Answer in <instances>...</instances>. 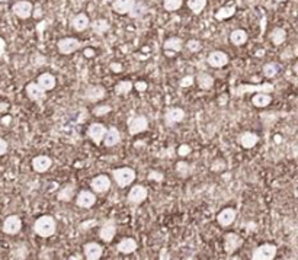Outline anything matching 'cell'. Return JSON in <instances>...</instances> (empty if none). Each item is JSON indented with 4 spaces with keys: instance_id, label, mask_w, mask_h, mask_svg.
I'll list each match as a JSON object with an SVG mask.
<instances>
[{
    "instance_id": "obj_1",
    "label": "cell",
    "mask_w": 298,
    "mask_h": 260,
    "mask_svg": "<svg viewBox=\"0 0 298 260\" xmlns=\"http://www.w3.org/2000/svg\"><path fill=\"white\" fill-rule=\"evenodd\" d=\"M34 231H35L37 236H40L42 239H48V237L55 234L57 222L51 215H42L34 222Z\"/></svg>"
},
{
    "instance_id": "obj_2",
    "label": "cell",
    "mask_w": 298,
    "mask_h": 260,
    "mask_svg": "<svg viewBox=\"0 0 298 260\" xmlns=\"http://www.w3.org/2000/svg\"><path fill=\"white\" fill-rule=\"evenodd\" d=\"M135 170L131 167H120V169H113L112 170V178L115 180V183L120 186V188H127L133 183L135 180Z\"/></svg>"
},
{
    "instance_id": "obj_3",
    "label": "cell",
    "mask_w": 298,
    "mask_h": 260,
    "mask_svg": "<svg viewBox=\"0 0 298 260\" xmlns=\"http://www.w3.org/2000/svg\"><path fill=\"white\" fill-rule=\"evenodd\" d=\"M275 90V86L272 83H263V84H259V86H252V84H240L234 89L233 92V96H242V95H246L250 92H257V93H272Z\"/></svg>"
},
{
    "instance_id": "obj_4",
    "label": "cell",
    "mask_w": 298,
    "mask_h": 260,
    "mask_svg": "<svg viewBox=\"0 0 298 260\" xmlns=\"http://www.w3.org/2000/svg\"><path fill=\"white\" fill-rule=\"evenodd\" d=\"M277 246L275 244H262L257 246L255 250L252 251V260H272L277 256Z\"/></svg>"
},
{
    "instance_id": "obj_5",
    "label": "cell",
    "mask_w": 298,
    "mask_h": 260,
    "mask_svg": "<svg viewBox=\"0 0 298 260\" xmlns=\"http://www.w3.org/2000/svg\"><path fill=\"white\" fill-rule=\"evenodd\" d=\"M82 47V42L77 38H72V37H66L57 42V50L63 55H70L74 51H77Z\"/></svg>"
},
{
    "instance_id": "obj_6",
    "label": "cell",
    "mask_w": 298,
    "mask_h": 260,
    "mask_svg": "<svg viewBox=\"0 0 298 260\" xmlns=\"http://www.w3.org/2000/svg\"><path fill=\"white\" fill-rule=\"evenodd\" d=\"M12 12L19 19H28L34 15V5L28 0H21V2H16L12 6Z\"/></svg>"
},
{
    "instance_id": "obj_7",
    "label": "cell",
    "mask_w": 298,
    "mask_h": 260,
    "mask_svg": "<svg viewBox=\"0 0 298 260\" xmlns=\"http://www.w3.org/2000/svg\"><path fill=\"white\" fill-rule=\"evenodd\" d=\"M147 128H148V120L144 115H137V117L130 118V121H128V132L133 137L147 131Z\"/></svg>"
},
{
    "instance_id": "obj_8",
    "label": "cell",
    "mask_w": 298,
    "mask_h": 260,
    "mask_svg": "<svg viewBox=\"0 0 298 260\" xmlns=\"http://www.w3.org/2000/svg\"><path fill=\"white\" fill-rule=\"evenodd\" d=\"M147 196H148V190L145 186L143 185H135L133 186L130 192H128V196H127V199L128 202L131 204V205H140V204H143L144 200L147 199Z\"/></svg>"
},
{
    "instance_id": "obj_9",
    "label": "cell",
    "mask_w": 298,
    "mask_h": 260,
    "mask_svg": "<svg viewBox=\"0 0 298 260\" xmlns=\"http://www.w3.org/2000/svg\"><path fill=\"white\" fill-rule=\"evenodd\" d=\"M2 230L8 236H15L22 230V220L19 215H9L6 217V220L3 221Z\"/></svg>"
},
{
    "instance_id": "obj_10",
    "label": "cell",
    "mask_w": 298,
    "mask_h": 260,
    "mask_svg": "<svg viewBox=\"0 0 298 260\" xmlns=\"http://www.w3.org/2000/svg\"><path fill=\"white\" fill-rule=\"evenodd\" d=\"M25 92H26V96L28 99L32 102H44L47 99V93L45 90L42 89L41 86L37 83V81H31L25 86Z\"/></svg>"
},
{
    "instance_id": "obj_11",
    "label": "cell",
    "mask_w": 298,
    "mask_h": 260,
    "mask_svg": "<svg viewBox=\"0 0 298 260\" xmlns=\"http://www.w3.org/2000/svg\"><path fill=\"white\" fill-rule=\"evenodd\" d=\"M95 204H96V195H95V192H92V190L83 189L76 196V205L79 208L89 210V208H92Z\"/></svg>"
},
{
    "instance_id": "obj_12",
    "label": "cell",
    "mask_w": 298,
    "mask_h": 260,
    "mask_svg": "<svg viewBox=\"0 0 298 260\" xmlns=\"http://www.w3.org/2000/svg\"><path fill=\"white\" fill-rule=\"evenodd\" d=\"M116 236V224L113 220H105L99 230V237L105 243H111Z\"/></svg>"
},
{
    "instance_id": "obj_13",
    "label": "cell",
    "mask_w": 298,
    "mask_h": 260,
    "mask_svg": "<svg viewBox=\"0 0 298 260\" xmlns=\"http://www.w3.org/2000/svg\"><path fill=\"white\" fill-rule=\"evenodd\" d=\"M106 96V89L101 86V84H92V86H89L87 89L84 90V93H83V98L86 100H89V102H99V100H102L103 98Z\"/></svg>"
},
{
    "instance_id": "obj_14",
    "label": "cell",
    "mask_w": 298,
    "mask_h": 260,
    "mask_svg": "<svg viewBox=\"0 0 298 260\" xmlns=\"http://www.w3.org/2000/svg\"><path fill=\"white\" fill-rule=\"evenodd\" d=\"M206 63H208L211 67H214V69H221V67H224V66L228 64V55H227L224 51H213V52L208 54Z\"/></svg>"
},
{
    "instance_id": "obj_15",
    "label": "cell",
    "mask_w": 298,
    "mask_h": 260,
    "mask_svg": "<svg viewBox=\"0 0 298 260\" xmlns=\"http://www.w3.org/2000/svg\"><path fill=\"white\" fill-rule=\"evenodd\" d=\"M91 188L92 192L95 193H105L111 189V179L106 176V175H99V176H95L91 180Z\"/></svg>"
},
{
    "instance_id": "obj_16",
    "label": "cell",
    "mask_w": 298,
    "mask_h": 260,
    "mask_svg": "<svg viewBox=\"0 0 298 260\" xmlns=\"http://www.w3.org/2000/svg\"><path fill=\"white\" fill-rule=\"evenodd\" d=\"M243 244V239L236 233H228L224 237V251L227 254H233Z\"/></svg>"
},
{
    "instance_id": "obj_17",
    "label": "cell",
    "mask_w": 298,
    "mask_h": 260,
    "mask_svg": "<svg viewBox=\"0 0 298 260\" xmlns=\"http://www.w3.org/2000/svg\"><path fill=\"white\" fill-rule=\"evenodd\" d=\"M185 120V110L182 108H169L165 112V124L167 127H173Z\"/></svg>"
},
{
    "instance_id": "obj_18",
    "label": "cell",
    "mask_w": 298,
    "mask_h": 260,
    "mask_svg": "<svg viewBox=\"0 0 298 260\" xmlns=\"http://www.w3.org/2000/svg\"><path fill=\"white\" fill-rule=\"evenodd\" d=\"M105 132H106V127H105L103 124H101V122H93V124H91L89 131H87L89 138H91L96 146H101V144H102Z\"/></svg>"
},
{
    "instance_id": "obj_19",
    "label": "cell",
    "mask_w": 298,
    "mask_h": 260,
    "mask_svg": "<svg viewBox=\"0 0 298 260\" xmlns=\"http://www.w3.org/2000/svg\"><path fill=\"white\" fill-rule=\"evenodd\" d=\"M83 254H84V257L87 260L101 259L103 254V247L99 243H95V241L86 243L84 247H83Z\"/></svg>"
},
{
    "instance_id": "obj_20",
    "label": "cell",
    "mask_w": 298,
    "mask_h": 260,
    "mask_svg": "<svg viewBox=\"0 0 298 260\" xmlns=\"http://www.w3.org/2000/svg\"><path fill=\"white\" fill-rule=\"evenodd\" d=\"M52 166L51 157L48 156H37L32 159V169L37 171V173H45L47 170H50V167Z\"/></svg>"
},
{
    "instance_id": "obj_21",
    "label": "cell",
    "mask_w": 298,
    "mask_h": 260,
    "mask_svg": "<svg viewBox=\"0 0 298 260\" xmlns=\"http://www.w3.org/2000/svg\"><path fill=\"white\" fill-rule=\"evenodd\" d=\"M236 215L237 212L234 208H224V210L221 211L218 215H217V222L221 225V227H230L233 222H234V220H236Z\"/></svg>"
},
{
    "instance_id": "obj_22",
    "label": "cell",
    "mask_w": 298,
    "mask_h": 260,
    "mask_svg": "<svg viewBox=\"0 0 298 260\" xmlns=\"http://www.w3.org/2000/svg\"><path fill=\"white\" fill-rule=\"evenodd\" d=\"M239 142H240V146L243 149H247V150L253 149L259 142V135L255 134V132H252V131H245V132H242L239 135Z\"/></svg>"
},
{
    "instance_id": "obj_23",
    "label": "cell",
    "mask_w": 298,
    "mask_h": 260,
    "mask_svg": "<svg viewBox=\"0 0 298 260\" xmlns=\"http://www.w3.org/2000/svg\"><path fill=\"white\" fill-rule=\"evenodd\" d=\"M121 141V132L116 127H111V128H106L105 132V137H103V144L106 147H115L116 144H120Z\"/></svg>"
},
{
    "instance_id": "obj_24",
    "label": "cell",
    "mask_w": 298,
    "mask_h": 260,
    "mask_svg": "<svg viewBox=\"0 0 298 260\" xmlns=\"http://www.w3.org/2000/svg\"><path fill=\"white\" fill-rule=\"evenodd\" d=\"M137 249H138V243L135 239H131V237H125L116 244V250L121 254H131Z\"/></svg>"
},
{
    "instance_id": "obj_25",
    "label": "cell",
    "mask_w": 298,
    "mask_h": 260,
    "mask_svg": "<svg viewBox=\"0 0 298 260\" xmlns=\"http://www.w3.org/2000/svg\"><path fill=\"white\" fill-rule=\"evenodd\" d=\"M135 0H112V10L118 15H128L133 10Z\"/></svg>"
},
{
    "instance_id": "obj_26",
    "label": "cell",
    "mask_w": 298,
    "mask_h": 260,
    "mask_svg": "<svg viewBox=\"0 0 298 260\" xmlns=\"http://www.w3.org/2000/svg\"><path fill=\"white\" fill-rule=\"evenodd\" d=\"M89 25H91V20H89L86 13H77V15L72 19V28L76 31V32H83V31H86L89 28Z\"/></svg>"
},
{
    "instance_id": "obj_27",
    "label": "cell",
    "mask_w": 298,
    "mask_h": 260,
    "mask_svg": "<svg viewBox=\"0 0 298 260\" xmlns=\"http://www.w3.org/2000/svg\"><path fill=\"white\" fill-rule=\"evenodd\" d=\"M195 81L196 84H198V88L202 90L213 89V86H214V77L210 73H205V71L198 73V76L195 77Z\"/></svg>"
},
{
    "instance_id": "obj_28",
    "label": "cell",
    "mask_w": 298,
    "mask_h": 260,
    "mask_svg": "<svg viewBox=\"0 0 298 260\" xmlns=\"http://www.w3.org/2000/svg\"><path fill=\"white\" fill-rule=\"evenodd\" d=\"M37 83L41 86L42 89L45 90H52L55 88V84H57V79H55V76L51 74V73H42L38 76V79H37Z\"/></svg>"
},
{
    "instance_id": "obj_29",
    "label": "cell",
    "mask_w": 298,
    "mask_h": 260,
    "mask_svg": "<svg viewBox=\"0 0 298 260\" xmlns=\"http://www.w3.org/2000/svg\"><path fill=\"white\" fill-rule=\"evenodd\" d=\"M184 47H185V44H184L182 38H179V37H170V38H167V40L165 41V44H163V48H165V50L173 51V52H181Z\"/></svg>"
},
{
    "instance_id": "obj_30",
    "label": "cell",
    "mask_w": 298,
    "mask_h": 260,
    "mask_svg": "<svg viewBox=\"0 0 298 260\" xmlns=\"http://www.w3.org/2000/svg\"><path fill=\"white\" fill-rule=\"evenodd\" d=\"M230 42L236 47H242L247 42V32L245 30H234L230 34Z\"/></svg>"
},
{
    "instance_id": "obj_31",
    "label": "cell",
    "mask_w": 298,
    "mask_h": 260,
    "mask_svg": "<svg viewBox=\"0 0 298 260\" xmlns=\"http://www.w3.org/2000/svg\"><path fill=\"white\" fill-rule=\"evenodd\" d=\"M234 13H236V5H234V3H230V5H226V6H223L221 9L217 10L216 19L218 20L228 19V18H231Z\"/></svg>"
},
{
    "instance_id": "obj_32",
    "label": "cell",
    "mask_w": 298,
    "mask_h": 260,
    "mask_svg": "<svg viewBox=\"0 0 298 260\" xmlns=\"http://www.w3.org/2000/svg\"><path fill=\"white\" fill-rule=\"evenodd\" d=\"M74 192H76V188L74 185H66L63 189H60V192L57 193V199L60 202H70L74 196Z\"/></svg>"
},
{
    "instance_id": "obj_33",
    "label": "cell",
    "mask_w": 298,
    "mask_h": 260,
    "mask_svg": "<svg viewBox=\"0 0 298 260\" xmlns=\"http://www.w3.org/2000/svg\"><path fill=\"white\" fill-rule=\"evenodd\" d=\"M271 102H272L271 93H256L252 99L253 106H256V108H266Z\"/></svg>"
},
{
    "instance_id": "obj_34",
    "label": "cell",
    "mask_w": 298,
    "mask_h": 260,
    "mask_svg": "<svg viewBox=\"0 0 298 260\" xmlns=\"http://www.w3.org/2000/svg\"><path fill=\"white\" fill-rule=\"evenodd\" d=\"M89 26L92 28V31L96 35H102V34L109 31V22L106 19H96L93 20V22H91Z\"/></svg>"
},
{
    "instance_id": "obj_35",
    "label": "cell",
    "mask_w": 298,
    "mask_h": 260,
    "mask_svg": "<svg viewBox=\"0 0 298 260\" xmlns=\"http://www.w3.org/2000/svg\"><path fill=\"white\" fill-rule=\"evenodd\" d=\"M287 40V31L284 28H274L271 32V41L275 45H282Z\"/></svg>"
},
{
    "instance_id": "obj_36",
    "label": "cell",
    "mask_w": 298,
    "mask_h": 260,
    "mask_svg": "<svg viewBox=\"0 0 298 260\" xmlns=\"http://www.w3.org/2000/svg\"><path fill=\"white\" fill-rule=\"evenodd\" d=\"M279 71H281V66H279L278 63H274V61L266 63V64L263 66V69H262L263 76H265V77H267V79H272V77H275Z\"/></svg>"
},
{
    "instance_id": "obj_37",
    "label": "cell",
    "mask_w": 298,
    "mask_h": 260,
    "mask_svg": "<svg viewBox=\"0 0 298 260\" xmlns=\"http://www.w3.org/2000/svg\"><path fill=\"white\" fill-rule=\"evenodd\" d=\"M186 5L194 15H201L206 8V0H188Z\"/></svg>"
},
{
    "instance_id": "obj_38",
    "label": "cell",
    "mask_w": 298,
    "mask_h": 260,
    "mask_svg": "<svg viewBox=\"0 0 298 260\" xmlns=\"http://www.w3.org/2000/svg\"><path fill=\"white\" fill-rule=\"evenodd\" d=\"M131 90H133V81L131 80L120 81V83L115 86V93H116L118 96H125V95H128Z\"/></svg>"
},
{
    "instance_id": "obj_39",
    "label": "cell",
    "mask_w": 298,
    "mask_h": 260,
    "mask_svg": "<svg viewBox=\"0 0 298 260\" xmlns=\"http://www.w3.org/2000/svg\"><path fill=\"white\" fill-rule=\"evenodd\" d=\"M184 0H163V8L166 12H176L182 8Z\"/></svg>"
},
{
    "instance_id": "obj_40",
    "label": "cell",
    "mask_w": 298,
    "mask_h": 260,
    "mask_svg": "<svg viewBox=\"0 0 298 260\" xmlns=\"http://www.w3.org/2000/svg\"><path fill=\"white\" fill-rule=\"evenodd\" d=\"M145 10H147V8L144 6L143 3H138L137 0H135V5H134L133 10L128 13L131 18H140V16H143L144 13H145Z\"/></svg>"
},
{
    "instance_id": "obj_41",
    "label": "cell",
    "mask_w": 298,
    "mask_h": 260,
    "mask_svg": "<svg viewBox=\"0 0 298 260\" xmlns=\"http://www.w3.org/2000/svg\"><path fill=\"white\" fill-rule=\"evenodd\" d=\"M176 171L179 173L181 178H186V176H189V173H191V166H189L186 161H179V163L176 164Z\"/></svg>"
},
{
    "instance_id": "obj_42",
    "label": "cell",
    "mask_w": 298,
    "mask_h": 260,
    "mask_svg": "<svg viewBox=\"0 0 298 260\" xmlns=\"http://www.w3.org/2000/svg\"><path fill=\"white\" fill-rule=\"evenodd\" d=\"M111 110H112V108H111L109 105H98V106L93 108L92 113L95 117H103V115L109 113Z\"/></svg>"
},
{
    "instance_id": "obj_43",
    "label": "cell",
    "mask_w": 298,
    "mask_h": 260,
    "mask_svg": "<svg viewBox=\"0 0 298 260\" xmlns=\"http://www.w3.org/2000/svg\"><path fill=\"white\" fill-rule=\"evenodd\" d=\"M185 47L191 51V52H194V54L202 50V44H201V41L198 40H189L185 44Z\"/></svg>"
},
{
    "instance_id": "obj_44",
    "label": "cell",
    "mask_w": 298,
    "mask_h": 260,
    "mask_svg": "<svg viewBox=\"0 0 298 260\" xmlns=\"http://www.w3.org/2000/svg\"><path fill=\"white\" fill-rule=\"evenodd\" d=\"M22 250H12V259H25L26 257V254H28V249H26V246L25 244H22L21 247Z\"/></svg>"
},
{
    "instance_id": "obj_45",
    "label": "cell",
    "mask_w": 298,
    "mask_h": 260,
    "mask_svg": "<svg viewBox=\"0 0 298 260\" xmlns=\"http://www.w3.org/2000/svg\"><path fill=\"white\" fill-rule=\"evenodd\" d=\"M194 81H195L194 76H185V77H182V79H181V81H179V86H181V88H189V86H192V84H194Z\"/></svg>"
},
{
    "instance_id": "obj_46",
    "label": "cell",
    "mask_w": 298,
    "mask_h": 260,
    "mask_svg": "<svg viewBox=\"0 0 298 260\" xmlns=\"http://www.w3.org/2000/svg\"><path fill=\"white\" fill-rule=\"evenodd\" d=\"M191 146H188V144H182V146H179V149H177V154L181 156V157H186V156H189L191 154Z\"/></svg>"
},
{
    "instance_id": "obj_47",
    "label": "cell",
    "mask_w": 298,
    "mask_h": 260,
    "mask_svg": "<svg viewBox=\"0 0 298 260\" xmlns=\"http://www.w3.org/2000/svg\"><path fill=\"white\" fill-rule=\"evenodd\" d=\"M163 179H165V176H163V173H160V171H150V173H148V180L163 182Z\"/></svg>"
},
{
    "instance_id": "obj_48",
    "label": "cell",
    "mask_w": 298,
    "mask_h": 260,
    "mask_svg": "<svg viewBox=\"0 0 298 260\" xmlns=\"http://www.w3.org/2000/svg\"><path fill=\"white\" fill-rule=\"evenodd\" d=\"M133 88H135L137 92H145L147 88H148V84H147V81L138 80V81H135V83H133Z\"/></svg>"
},
{
    "instance_id": "obj_49",
    "label": "cell",
    "mask_w": 298,
    "mask_h": 260,
    "mask_svg": "<svg viewBox=\"0 0 298 260\" xmlns=\"http://www.w3.org/2000/svg\"><path fill=\"white\" fill-rule=\"evenodd\" d=\"M96 224H98V221H96V220L84 221V222H82V224H80V230L86 231L87 228H92V227H95Z\"/></svg>"
},
{
    "instance_id": "obj_50",
    "label": "cell",
    "mask_w": 298,
    "mask_h": 260,
    "mask_svg": "<svg viewBox=\"0 0 298 260\" xmlns=\"http://www.w3.org/2000/svg\"><path fill=\"white\" fill-rule=\"evenodd\" d=\"M109 69H111V71H112V73H121L124 67H123V64H121V63H115V61H113V63H111Z\"/></svg>"
},
{
    "instance_id": "obj_51",
    "label": "cell",
    "mask_w": 298,
    "mask_h": 260,
    "mask_svg": "<svg viewBox=\"0 0 298 260\" xmlns=\"http://www.w3.org/2000/svg\"><path fill=\"white\" fill-rule=\"evenodd\" d=\"M8 153V142L0 137V156Z\"/></svg>"
},
{
    "instance_id": "obj_52",
    "label": "cell",
    "mask_w": 298,
    "mask_h": 260,
    "mask_svg": "<svg viewBox=\"0 0 298 260\" xmlns=\"http://www.w3.org/2000/svg\"><path fill=\"white\" fill-rule=\"evenodd\" d=\"M226 167V163L224 161H221V164H217L216 161L213 163V166H211V170L213 171H221L223 169Z\"/></svg>"
},
{
    "instance_id": "obj_53",
    "label": "cell",
    "mask_w": 298,
    "mask_h": 260,
    "mask_svg": "<svg viewBox=\"0 0 298 260\" xmlns=\"http://www.w3.org/2000/svg\"><path fill=\"white\" fill-rule=\"evenodd\" d=\"M5 51H6V41L0 38V57L5 55Z\"/></svg>"
},
{
    "instance_id": "obj_54",
    "label": "cell",
    "mask_w": 298,
    "mask_h": 260,
    "mask_svg": "<svg viewBox=\"0 0 298 260\" xmlns=\"http://www.w3.org/2000/svg\"><path fill=\"white\" fill-rule=\"evenodd\" d=\"M83 54H84L86 59H92L93 55H95V51H93L92 48H86V50L83 51Z\"/></svg>"
},
{
    "instance_id": "obj_55",
    "label": "cell",
    "mask_w": 298,
    "mask_h": 260,
    "mask_svg": "<svg viewBox=\"0 0 298 260\" xmlns=\"http://www.w3.org/2000/svg\"><path fill=\"white\" fill-rule=\"evenodd\" d=\"M11 121H12L11 117H3V120H2V122H3L5 125H9V124H11Z\"/></svg>"
},
{
    "instance_id": "obj_56",
    "label": "cell",
    "mask_w": 298,
    "mask_h": 260,
    "mask_svg": "<svg viewBox=\"0 0 298 260\" xmlns=\"http://www.w3.org/2000/svg\"><path fill=\"white\" fill-rule=\"evenodd\" d=\"M274 142H277V144H281V142H282V137H281L279 134H277V135L274 137Z\"/></svg>"
},
{
    "instance_id": "obj_57",
    "label": "cell",
    "mask_w": 298,
    "mask_h": 260,
    "mask_svg": "<svg viewBox=\"0 0 298 260\" xmlns=\"http://www.w3.org/2000/svg\"><path fill=\"white\" fill-rule=\"evenodd\" d=\"M226 99H227V95L221 96V98H220V105H226V103H224V102H226Z\"/></svg>"
},
{
    "instance_id": "obj_58",
    "label": "cell",
    "mask_w": 298,
    "mask_h": 260,
    "mask_svg": "<svg viewBox=\"0 0 298 260\" xmlns=\"http://www.w3.org/2000/svg\"><path fill=\"white\" fill-rule=\"evenodd\" d=\"M76 259L80 260L82 259V256H72V257H70V260H76Z\"/></svg>"
},
{
    "instance_id": "obj_59",
    "label": "cell",
    "mask_w": 298,
    "mask_h": 260,
    "mask_svg": "<svg viewBox=\"0 0 298 260\" xmlns=\"http://www.w3.org/2000/svg\"><path fill=\"white\" fill-rule=\"evenodd\" d=\"M5 2H9V0H0V3H5Z\"/></svg>"
},
{
    "instance_id": "obj_60",
    "label": "cell",
    "mask_w": 298,
    "mask_h": 260,
    "mask_svg": "<svg viewBox=\"0 0 298 260\" xmlns=\"http://www.w3.org/2000/svg\"><path fill=\"white\" fill-rule=\"evenodd\" d=\"M103 2H112V0H103Z\"/></svg>"
},
{
    "instance_id": "obj_61",
    "label": "cell",
    "mask_w": 298,
    "mask_h": 260,
    "mask_svg": "<svg viewBox=\"0 0 298 260\" xmlns=\"http://www.w3.org/2000/svg\"><path fill=\"white\" fill-rule=\"evenodd\" d=\"M277 2H285V0H277Z\"/></svg>"
}]
</instances>
